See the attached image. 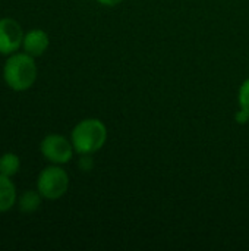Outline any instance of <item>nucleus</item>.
<instances>
[{
  "label": "nucleus",
  "instance_id": "1",
  "mask_svg": "<svg viewBox=\"0 0 249 251\" xmlns=\"http://www.w3.org/2000/svg\"><path fill=\"white\" fill-rule=\"evenodd\" d=\"M70 141L75 153L90 156L103 149L107 141V128L103 121L97 118L82 119L75 125L70 134Z\"/></svg>",
  "mask_w": 249,
  "mask_h": 251
},
{
  "label": "nucleus",
  "instance_id": "2",
  "mask_svg": "<svg viewBox=\"0 0 249 251\" xmlns=\"http://www.w3.org/2000/svg\"><path fill=\"white\" fill-rule=\"evenodd\" d=\"M3 79L13 91L29 90L37 79V65L28 53H13L3 66Z\"/></svg>",
  "mask_w": 249,
  "mask_h": 251
},
{
  "label": "nucleus",
  "instance_id": "3",
  "mask_svg": "<svg viewBox=\"0 0 249 251\" xmlns=\"http://www.w3.org/2000/svg\"><path fill=\"white\" fill-rule=\"evenodd\" d=\"M37 190L47 200H59L69 190V175L59 165L44 168L37 179Z\"/></svg>",
  "mask_w": 249,
  "mask_h": 251
},
{
  "label": "nucleus",
  "instance_id": "4",
  "mask_svg": "<svg viewBox=\"0 0 249 251\" xmlns=\"http://www.w3.org/2000/svg\"><path fill=\"white\" fill-rule=\"evenodd\" d=\"M41 154L54 165H65L72 160L75 149L72 141L60 134H48L40 144Z\"/></svg>",
  "mask_w": 249,
  "mask_h": 251
},
{
  "label": "nucleus",
  "instance_id": "5",
  "mask_svg": "<svg viewBox=\"0 0 249 251\" xmlns=\"http://www.w3.org/2000/svg\"><path fill=\"white\" fill-rule=\"evenodd\" d=\"M23 31L18 21L12 18L0 19V54H13L23 41Z\"/></svg>",
  "mask_w": 249,
  "mask_h": 251
},
{
  "label": "nucleus",
  "instance_id": "6",
  "mask_svg": "<svg viewBox=\"0 0 249 251\" xmlns=\"http://www.w3.org/2000/svg\"><path fill=\"white\" fill-rule=\"evenodd\" d=\"M50 44V38L47 35L45 31L43 29H31L23 35V41H22V47L25 50V53L31 54L32 57L41 56L45 53V50L48 49Z\"/></svg>",
  "mask_w": 249,
  "mask_h": 251
},
{
  "label": "nucleus",
  "instance_id": "7",
  "mask_svg": "<svg viewBox=\"0 0 249 251\" xmlns=\"http://www.w3.org/2000/svg\"><path fill=\"white\" fill-rule=\"evenodd\" d=\"M16 188L9 176L0 174V213L10 210L16 204Z\"/></svg>",
  "mask_w": 249,
  "mask_h": 251
},
{
  "label": "nucleus",
  "instance_id": "8",
  "mask_svg": "<svg viewBox=\"0 0 249 251\" xmlns=\"http://www.w3.org/2000/svg\"><path fill=\"white\" fill-rule=\"evenodd\" d=\"M41 194L34 190H26L21 194L19 201H18V207L22 213H34L35 210L40 209L41 206Z\"/></svg>",
  "mask_w": 249,
  "mask_h": 251
},
{
  "label": "nucleus",
  "instance_id": "9",
  "mask_svg": "<svg viewBox=\"0 0 249 251\" xmlns=\"http://www.w3.org/2000/svg\"><path fill=\"white\" fill-rule=\"evenodd\" d=\"M19 168H21V162H19L18 154L4 153L0 156V174L1 175L12 178L19 172Z\"/></svg>",
  "mask_w": 249,
  "mask_h": 251
},
{
  "label": "nucleus",
  "instance_id": "10",
  "mask_svg": "<svg viewBox=\"0 0 249 251\" xmlns=\"http://www.w3.org/2000/svg\"><path fill=\"white\" fill-rule=\"evenodd\" d=\"M238 101H239V107L249 115V78L242 82L239 88Z\"/></svg>",
  "mask_w": 249,
  "mask_h": 251
},
{
  "label": "nucleus",
  "instance_id": "11",
  "mask_svg": "<svg viewBox=\"0 0 249 251\" xmlns=\"http://www.w3.org/2000/svg\"><path fill=\"white\" fill-rule=\"evenodd\" d=\"M249 121V115L247 112H244L242 109L236 113V122H239V124H247Z\"/></svg>",
  "mask_w": 249,
  "mask_h": 251
},
{
  "label": "nucleus",
  "instance_id": "12",
  "mask_svg": "<svg viewBox=\"0 0 249 251\" xmlns=\"http://www.w3.org/2000/svg\"><path fill=\"white\" fill-rule=\"evenodd\" d=\"M100 4L103 6H109V7H113V6H117L119 3H122L123 0H97Z\"/></svg>",
  "mask_w": 249,
  "mask_h": 251
}]
</instances>
